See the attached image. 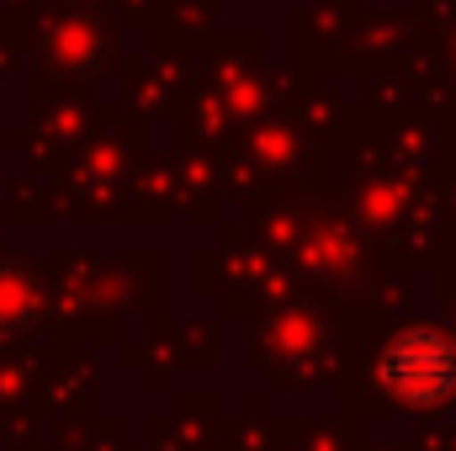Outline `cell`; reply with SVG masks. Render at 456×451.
<instances>
[{
	"instance_id": "1",
	"label": "cell",
	"mask_w": 456,
	"mask_h": 451,
	"mask_svg": "<svg viewBox=\"0 0 456 451\" xmlns=\"http://www.w3.org/2000/svg\"><path fill=\"white\" fill-rule=\"evenodd\" d=\"M382 382L403 404H446L456 393V345L441 330H403L382 350Z\"/></svg>"
}]
</instances>
